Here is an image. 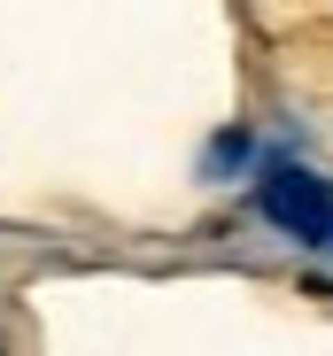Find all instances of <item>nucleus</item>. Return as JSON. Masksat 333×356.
I'll list each match as a JSON object with an SVG mask.
<instances>
[{"mask_svg":"<svg viewBox=\"0 0 333 356\" xmlns=\"http://www.w3.org/2000/svg\"><path fill=\"white\" fill-rule=\"evenodd\" d=\"M256 209H263L271 232H287L295 248L333 256V186H325L318 170H302L295 155H271L263 186H256Z\"/></svg>","mask_w":333,"mask_h":356,"instance_id":"obj_1","label":"nucleus"},{"mask_svg":"<svg viewBox=\"0 0 333 356\" xmlns=\"http://www.w3.org/2000/svg\"><path fill=\"white\" fill-rule=\"evenodd\" d=\"M248 163H256V140L233 124V132H217V140H209V155H202V178H241Z\"/></svg>","mask_w":333,"mask_h":356,"instance_id":"obj_2","label":"nucleus"}]
</instances>
